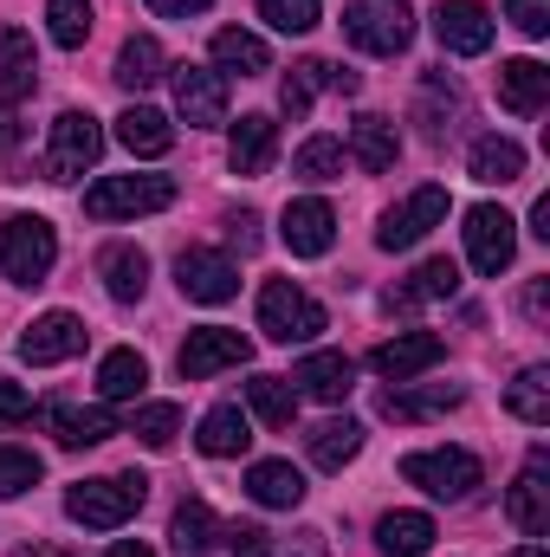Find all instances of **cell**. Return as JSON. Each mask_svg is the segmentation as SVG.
<instances>
[{
	"instance_id": "obj_25",
	"label": "cell",
	"mask_w": 550,
	"mask_h": 557,
	"mask_svg": "<svg viewBox=\"0 0 550 557\" xmlns=\"http://www.w3.org/2000/svg\"><path fill=\"white\" fill-rule=\"evenodd\" d=\"M201 454L208 460H234V454H247V441H253V421H247V409H234V403H221V409H208L201 416Z\"/></svg>"
},
{
	"instance_id": "obj_48",
	"label": "cell",
	"mask_w": 550,
	"mask_h": 557,
	"mask_svg": "<svg viewBox=\"0 0 550 557\" xmlns=\"http://www.w3.org/2000/svg\"><path fill=\"white\" fill-rule=\"evenodd\" d=\"M227 234H234V247H240V253H253V247H260V214H247V208H240V214H227Z\"/></svg>"
},
{
	"instance_id": "obj_51",
	"label": "cell",
	"mask_w": 550,
	"mask_h": 557,
	"mask_svg": "<svg viewBox=\"0 0 550 557\" xmlns=\"http://www.w3.org/2000/svg\"><path fill=\"white\" fill-rule=\"evenodd\" d=\"M278 557H330V552H324V539H317V532H304L291 552H278Z\"/></svg>"
},
{
	"instance_id": "obj_49",
	"label": "cell",
	"mask_w": 550,
	"mask_h": 557,
	"mask_svg": "<svg viewBox=\"0 0 550 557\" xmlns=\"http://www.w3.org/2000/svg\"><path fill=\"white\" fill-rule=\"evenodd\" d=\"M214 0H149V13H162V20H188V13H208Z\"/></svg>"
},
{
	"instance_id": "obj_43",
	"label": "cell",
	"mask_w": 550,
	"mask_h": 557,
	"mask_svg": "<svg viewBox=\"0 0 550 557\" xmlns=\"http://www.w3.org/2000/svg\"><path fill=\"white\" fill-rule=\"evenodd\" d=\"M39 454H26V447H0V499H20V493H33L39 486Z\"/></svg>"
},
{
	"instance_id": "obj_37",
	"label": "cell",
	"mask_w": 550,
	"mask_h": 557,
	"mask_svg": "<svg viewBox=\"0 0 550 557\" xmlns=\"http://www.w3.org/2000/svg\"><path fill=\"white\" fill-rule=\"evenodd\" d=\"M505 409H512L518 421H532V428H545V421H550V370H545V363L518 370V383L505 389Z\"/></svg>"
},
{
	"instance_id": "obj_33",
	"label": "cell",
	"mask_w": 550,
	"mask_h": 557,
	"mask_svg": "<svg viewBox=\"0 0 550 557\" xmlns=\"http://www.w3.org/2000/svg\"><path fill=\"white\" fill-rule=\"evenodd\" d=\"M162 72H168L162 46H155L149 33H130V39H124V52H117V72H111V78H117L124 91H149V85H155Z\"/></svg>"
},
{
	"instance_id": "obj_34",
	"label": "cell",
	"mask_w": 550,
	"mask_h": 557,
	"mask_svg": "<svg viewBox=\"0 0 550 557\" xmlns=\"http://www.w3.org/2000/svg\"><path fill=\"white\" fill-rule=\"evenodd\" d=\"M117 143H124L130 156H168L175 131H168V117H162V111H149V104H130V111L117 117Z\"/></svg>"
},
{
	"instance_id": "obj_38",
	"label": "cell",
	"mask_w": 550,
	"mask_h": 557,
	"mask_svg": "<svg viewBox=\"0 0 550 557\" xmlns=\"http://www.w3.org/2000/svg\"><path fill=\"white\" fill-rule=\"evenodd\" d=\"M247 403H253V416L266 421V428H291V416H298V389L285 376H253Z\"/></svg>"
},
{
	"instance_id": "obj_23",
	"label": "cell",
	"mask_w": 550,
	"mask_h": 557,
	"mask_svg": "<svg viewBox=\"0 0 550 557\" xmlns=\"http://www.w3.org/2000/svg\"><path fill=\"white\" fill-rule=\"evenodd\" d=\"M273 149H278V124L253 111V117H240V124H234L227 162H234V175H266V169H273Z\"/></svg>"
},
{
	"instance_id": "obj_22",
	"label": "cell",
	"mask_w": 550,
	"mask_h": 557,
	"mask_svg": "<svg viewBox=\"0 0 550 557\" xmlns=\"http://www.w3.org/2000/svg\"><path fill=\"white\" fill-rule=\"evenodd\" d=\"M304 447H311V460H317L324 473H343V467L363 454V421H350V416L317 421V428L304 434Z\"/></svg>"
},
{
	"instance_id": "obj_14",
	"label": "cell",
	"mask_w": 550,
	"mask_h": 557,
	"mask_svg": "<svg viewBox=\"0 0 550 557\" xmlns=\"http://www.w3.org/2000/svg\"><path fill=\"white\" fill-rule=\"evenodd\" d=\"M545 467H550V454H545V447H532L525 473H518V480H512V493H505V519H512L525 539H545V532H550V486H545Z\"/></svg>"
},
{
	"instance_id": "obj_42",
	"label": "cell",
	"mask_w": 550,
	"mask_h": 557,
	"mask_svg": "<svg viewBox=\"0 0 550 557\" xmlns=\"http://www.w3.org/2000/svg\"><path fill=\"white\" fill-rule=\"evenodd\" d=\"M317 85H324V59H304V65H291V78L278 85V104H285V117H304V111H311V98H317Z\"/></svg>"
},
{
	"instance_id": "obj_9",
	"label": "cell",
	"mask_w": 550,
	"mask_h": 557,
	"mask_svg": "<svg viewBox=\"0 0 550 557\" xmlns=\"http://www.w3.org/2000/svg\"><path fill=\"white\" fill-rule=\"evenodd\" d=\"M466 260H473V273H486V278H499L505 267H512V253H518V221L505 214V208H473L466 214Z\"/></svg>"
},
{
	"instance_id": "obj_45",
	"label": "cell",
	"mask_w": 550,
	"mask_h": 557,
	"mask_svg": "<svg viewBox=\"0 0 550 557\" xmlns=\"http://www.w3.org/2000/svg\"><path fill=\"white\" fill-rule=\"evenodd\" d=\"M221 539H227V552H234V557H273V545H266V525H253V519L221 525Z\"/></svg>"
},
{
	"instance_id": "obj_54",
	"label": "cell",
	"mask_w": 550,
	"mask_h": 557,
	"mask_svg": "<svg viewBox=\"0 0 550 557\" xmlns=\"http://www.w3.org/2000/svg\"><path fill=\"white\" fill-rule=\"evenodd\" d=\"M104 557H155V552H149V545H137V539H117Z\"/></svg>"
},
{
	"instance_id": "obj_39",
	"label": "cell",
	"mask_w": 550,
	"mask_h": 557,
	"mask_svg": "<svg viewBox=\"0 0 550 557\" xmlns=\"http://www.w3.org/2000/svg\"><path fill=\"white\" fill-rule=\"evenodd\" d=\"M46 20H52V39L65 46V52H78L85 39H91V0H46Z\"/></svg>"
},
{
	"instance_id": "obj_4",
	"label": "cell",
	"mask_w": 550,
	"mask_h": 557,
	"mask_svg": "<svg viewBox=\"0 0 550 557\" xmlns=\"http://www.w3.org/2000/svg\"><path fill=\"white\" fill-rule=\"evenodd\" d=\"M260 331L273 344H311L324 331V305L304 285H291V278H266L260 285Z\"/></svg>"
},
{
	"instance_id": "obj_17",
	"label": "cell",
	"mask_w": 550,
	"mask_h": 557,
	"mask_svg": "<svg viewBox=\"0 0 550 557\" xmlns=\"http://www.w3.org/2000/svg\"><path fill=\"white\" fill-rule=\"evenodd\" d=\"M440 357H447V344H440L434 331H402V337L376 344V357H370V363H376V376H383V383H414V376H421V370H434Z\"/></svg>"
},
{
	"instance_id": "obj_56",
	"label": "cell",
	"mask_w": 550,
	"mask_h": 557,
	"mask_svg": "<svg viewBox=\"0 0 550 557\" xmlns=\"http://www.w3.org/2000/svg\"><path fill=\"white\" fill-rule=\"evenodd\" d=\"M512 557H550V552H545V545H518Z\"/></svg>"
},
{
	"instance_id": "obj_12",
	"label": "cell",
	"mask_w": 550,
	"mask_h": 557,
	"mask_svg": "<svg viewBox=\"0 0 550 557\" xmlns=\"http://www.w3.org/2000/svg\"><path fill=\"white\" fill-rule=\"evenodd\" d=\"M85 318H72V311H46V318H33L26 324V337H20V363H33V370H46V363H65V357H78L85 350Z\"/></svg>"
},
{
	"instance_id": "obj_24",
	"label": "cell",
	"mask_w": 550,
	"mask_h": 557,
	"mask_svg": "<svg viewBox=\"0 0 550 557\" xmlns=\"http://www.w3.org/2000/svg\"><path fill=\"white\" fill-rule=\"evenodd\" d=\"M39 85V52H33V33L20 26H0V98H26Z\"/></svg>"
},
{
	"instance_id": "obj_44",
	"label": "cell",
	"mask_w": 550,
	"mask_h": 557,
	"mask_svg": "<svg viewBox=\"0 0 550 557\" xmlns=\"http://www.w3.org/2000/svg\"><path fill=\"white\" fill-rule=\"evenodd\" d=\"M260 20L273 33H311L317 26V0H260Z\"/></svg>"
},
{
	"instance_id": "obj_29",
	"label": "cell",
	"mask_w": 550,
	"mask_h": 557,
	"mask_svg": "<svg viewBox=\"0 0 550 557\" xmlns=\"http://www.w3.org/2000/svg\"><path fill=\"white\" fill-rule=\"evenodd\" d=\"M453 292H460V267H453V260H421L409 285H396L383 305H389V311H414L421 298H453Z\"/></svg>"
},
{
	"instance_id": "obj_55",
	"label": "cell",
	"mask_w": 550,
	"mask_h": 557,
	"mask_svg": "<svg viewBox=\"0 0 550 557\" xmlns=\"http://www.w3.org/2000/svg\"><path fill=\"white\" fill-rule=\"evenodd\" d=\"M13 557H65V552H59V545H20Z\"/></svg>"
},
{
	"instance_id": "obj_8",
	"label": "cell",
	"mask_w": 550,
	"mask_h": 557,
	"mask_svg": "<svg viewBox=\"0 0 550 557\" xmlns=\"http://www.w3.org/2000/svg\"><path fill=\"white\" fill-rule=\"evenodd\" d=\"M440 221H447V188H440V182H427V188H414L402 208H389V214H383L376 247H383V253H409V247H421Z\"/></svg>"
},
{
	"instance_id": "obj_6",
	"label": "cell",
	"mask_w": 550,
	"mask_h": 557,
	"mask_svg": "<svg viewBox=\"0 0 550 557\" xmlns=\"http://www.w3.org/2000/svg\"><path fill=\"white\" fill-rule=\"evenodd\" d=\"M175 201L168 175H104L98 188H85V214L91 221H130V214H162Z\"/></svg>"
},
{
	"instance_id": "obj_28",
	"label": "cell",
	"mask_w": 550,
	"mask_h": 557,
	"mask_svg": "<svg viewBox=\"0 0 550 557\" xmlns=\"http://www.w3.org/2000/svg\"><path fill=\"white\" fill-rule=\"evenodd\" d=\"M466 169H473V182L505 188V182H518V175H525V149H518L512 137H479V143H473V156H466Z\"/></svg>"
},
{
	"instance_id": "obj_10",
	"label": "cell",
	"mask_w": 550,
	"mask_h": 557,
	"mask_svg": "<svg viewBox=\"0 0 550 557\" xmlns=\"http://www.w3.org/2000/svg\"><path fill=\"white\" fill-rule=\"evenodd\" d=\"M253 357V344L240 337V331H227V324H201V331H188V344H182V376L188 383H208V376H221V370H240Z\"/></svg>"
},
{
	"instance_id": "obj_26",
	"label": "cell",
	"mask_w": 550,
	"mask_h": 557,
	"mask_svg": "<svg viewBox=\"0 0 550 557\" xmlns=\"http://www.w3.org/2000/svg\"><path fill=\"white\" fill-rule=\"evenodd\" d=\"M247 493H253L260 506H273V512H291V506L304 499V473H298L291 460H253V467H247Z\"/></svg>"
},
{
	"instance_id": "obj_13",
	"label": "cell",
	"mask_w": 550,
	"mask_h": 557,
	"mask_svg": "<svg viewBox=\"0 0 550 557\" xmlns=\"http://www.w3.org/2000/svg\"><path fill=\"white\" fill-rule=\"evenodd\" d=\"M175 111H182L195 131L227 124V78L208 72V65H175Z\"/></svg>"
},
{
	"instance_id": "obj_16",
	"label": "cell",
	"mask_w": 550,
	"mask_h": 557,
	"mask_svg": "<svg viewBox=\"0 0 550 557\" xmlns=\"http://www.w3.org/2000/svg\"><path fill=\"white\" fill-rule=\"evenodd\" d=\"M278 240H285L298 260L330 253V240H337V214H330V201H317V195L291 201V208H285V221H278Z\"/></svg>"
},
{
	"instance_id": "obj_1",
	"label": "cell",
	"mask_w": 550,
	"mask_h": 557,
	"mask_svg": "<svg viewBox=\"0 0 550 557\" xmlns=\"http://www.w3.org/2000/svg\"><path fill=\"white\" fill-rule=\"evenodd\" d=\"M142 493H149V480H142V473H104V480H78V486L65 493V512H72L85 532H117V525H130V519H137Z\"/></svg>"
},
{
	"instance_id": "obj_21",
	"label": "cell",
	"mask_w": 550,
	"mask_h": 557,
	"mask_svg": "<svg viewBox=\"0 0 550 557\" xmlns=\"http://www.w3.org/2000/svg\"><path fill=\"white\" fill-rule=\"evenodd\" d=\"M396 156H402V137H396V124H389V117L363 111V117L350 124V162H357V169L383 175V169H396Z\"/></svg>"
},
{
	"instance_id": "obj_3",
	"label": "cell",
	"mask_w": 550,
	"mask_h": 557,
	"mask_svg": "<svg viewBox=\"0 0 550 557\" xmlns=\"http://www.w3.org/2000/svg\"><path fill=\"white\" fill-rule=\"evenodd\" d=\"M52 260H59L52 221H39V214H7L0 221V273L13 278V285H39V278L52 273Z\"/></svg>"
},
{
	"instance_id": "obj_19",
	"label": "cell",
	"mask_w": 550,
	"mask_h": 557,
	"mask_svg": "<svg viewBox=\"0 0 550 557\" xmlns=\"http://www.w3.org/2000/svg\"><path fill=\"white\" fill-rule=\"evenodd\" d=\"M499 104L518 111V117H538L550 104V72L538 59H505L499 65Z\"/></svg>"
},
{
	"instance_id": "obj_15",
	"label": "cell",
	"mask_w": 550,
	"mask_h": 557,
	"mask_svg": "<svg viewBox=\"0 0 550 557\" xmlns=\"http://www.w3.org/2000/svg\"><path fill=\"white\" fill-rule=\"evenodd\" d=\"M434 39L447 52H460V59H479L492 46V13L479 0H440L434 7Z\"/></svg>"
},
{
	"instance_id": "obj_41",
	"label": "cell",
	"mask_w": 550,
	"mask_h": 557,
	"mask_svg": "<svg viewBox=\"0 0 550 557\" xmlns=\"http://www.w3.org/2000/svg\"><path fill=\"white\" fill-rule=\"evenodd\" d=\"M291 175H304V182H330V175H343V143L337 137H311L298 156H291Z\"/></svg>"
},
{
	"instance_id": "obj_30",
	"label": "cell",
	"mask_w": 550,
	"mask_h": 557,
	"mask_svg": "<svg viewBox=\"0 0 550 557\" xmlns=\"http://www.w3.org/2000/svg\"><path fill=\"white\" fill-rule=\"evenodd\" d=\"M434 545V519L427 512H383L376 519V552L383 557H421Z\"/></svg>"
},
{
	"instance_id": "obj_32",
	"label": "cell",
	"mask_w": 550,
	"mask_h": 557,
	"mask_svg": "<svg viewBox=\"0 0 550 557\" xmlns=\"http://www.w3.org/2000/svg\"><path fill=\"white\" fill-rule=\"evenodd\" d=\"M98 273H104V292H111L117 305H137L142 285H149V260H142V247H104Z\"/></svg>"
},
{
	"instance_id": "obj_20",
	"label": "cell",
	"mask_w": 550,
	"mask_h": 557,
	"mask_svg": "<svg viewBox=\"0 0 550 557\" xmlns=\"http://www.w3.org/2000/svg\"><path fill=\"white\" fill-rule=\"evenodd\" d=\"M291 383H298L304 396H317V403H343V396L357 389V363H350L343 350H311Z\"/></svg>"
},
{
	"instance_id": "obj_35",
	"label": "cell",
	"mask_w": 550,
	"mask_h": 557,
	"mask_svg": "<svg viewBox=\"0 0 550 557\" xmlns=\"http://www.w3.org/2000/svg\"><path fill=\"white\" fill-rule=\"evenodd\" d=\"M214 532H221V525H214V506H208V499H182L175 519H168V545L182 557H201L214 545Z\"/></svg>"
},
{
	"instance_id": "obj_40",
	"label": "cell",
	"mask_w": 550,
	"mask_h": 557,
	"mask_svg": "<svg viewBox=\"0 0 550 557\" xmlns=\"http://www.w3.org/2000/svg\"><path fill=\"white\" fill-rule=\"evenodd\" d=\"M130 434H137L149 454H162V447H175V434H182V409H175V403H149V409H137Z\"/></svg>"
},
{
	"instance_id": "obj_50",
	"label": "cell",
	"mask_w": 550,
	"mask_h": 557,
	"mask_svg": "<svg viewBox=\"0 0 550 557\" xmlns=\"http://www.w3.org/2000/svg\"><path fill=\"white\" fill-rule=\"evenodd\" d=\"M545 311H550V278H532V292H525V318L545 324Z\"/></svg>"
},
{
	"instance_id": "obj_27",
	"label": "cell",
	"mask_w": 550,
	"mask_h": 557,
	"mask_svg": "<svg viewBox=\"0 0 550 557\" xmlns=\"http://www.w3.org/2000/svg\"><path fill=\"white\" fill-rule=\"evenodd\" d=\"M266 65H273V52H266L260 33H240V26L214 33V72H221V78H253V72H266Z\"/></svg>"
},
{
	"instance_id": "obj_46",
	"label": "cell",
	"mask_w": 550,
	"mask_h": 557,
	"mask_svg": "<svg viewBox=\"0 0 550 557\" xmlns=\"http://www.w3.org/2000/svg\"><path fill=\"white\" fill-rule=\"evenodd\" d=\"M505 13H512V26L525 39H545L550 33V0H505Z\"/></svg>"
},
{
	"instance_id": "obj_36",
	"label": "cell",
	"mask_w": 550,
	"mask_h": 557,
	"mask_svg": "<svg viewBox=\"0 0 550 557\" xmlns=\"http://www.w3.org/2000/svg\"><path fill=\"white\" fill-rule=\"evenodd\" d=\"M142 383H149V363H142L137 350H111L98 363V396L104 403H130V396H142Z\"/></svg>"
},
{
	"instance_id": "obj_2",
	"label": "cell",
	"mask_w": 550,
	"mask_h": 557,
	"mask_svg": "<svg viewBox=\"0 0 550 557\" xmlns=\"http://www.w3.org/2000/svg\"><path fill=\"white\" fill-rule=\"evenodd\" d=\"M402 480L421 486L427 499L460 506V499H473V493L486 486V467H479V454H466V447H421V454L402 460Z\"/></svg>"
},
{
	"instance_id": "obj_11",
	"label": "cell",
	"mask_w": 550,
	"mask_h": 557,
	"mask_svg": "<svg viewBox=\"0 0 550 557\" xmlns=\"http://www.w3.org/2000/svg\"><path fill=\"white\" fill-rule=\"evenodd\" d=\"M175 285H182V298H195V305H227V298L240 292V267H234L227 253H214V247H188V253L175 260Z\"/></svg>"
},
{
	"instance_id": "obj_18",
	"label": "cell",
	"mask_w": 550,
	"mask_h": 557,
	"mask_svg": "<svg viewBox=\"0 0 550 557\" xmlns=\"http://www.w3.org/2000/svg\"><path fill=\"white\" fill-rule=\"evenodd\" d=\"M39 421L52 428V441L59 447H98V441H111L117 434V416L98 403V409H72V403H46Z\"/></svg>"
},
{
	"instance_id": "obj_7",
	"label": "cell",
	"mask_w": 550,
	"mask_h": 557,
	"mask_svg": "<svg viewBox=\"0 0 550 557\" xmlns=\"http://www.w3.org/2000/svg\"><path fill=\"white\" fill-rule=\"evenodd\" d=\"M98 156H104V131H98L91 111H59L52 117V137H46V175L52 182H72V175L98 169Z\"/></svg>"
},
{
	"instance_id": "obj_5",
	"label": "cell",
	"mask_w": 550,
	"mask_h": 557,
	"mask_svg": "<svg viewBox=\"0 0 550 557\" xmlns=\"http://www.w3.org/2000/svg\"><path fill=\"white\" fill-rule=\"evenodd\" d=\"M343 33H350V46H363L376 59H396L414 39V7L409 0H350L343 7Z\"/></svg>"
},
{
	"instance_id": "obj_47",
	"label": "cell",
	"mask_w": 550,
	"mask_h": 557,
	"mask_svg": "<svg viewBox=\"0 0 550 557\" xmlns=\"http://www.w3.org/2000/svg\"><path fill=\"white\" fill-rule=\"evenodd\" d=\"M33 416V396L20 389V383H0V428H13V421Z\"/></svg>"
},
{
	"instance_id": "obj_52",
	"label": "cell",
	"mask_w": 550,
	"mask_h": 557,
	"mask_svg": "<svg viewBox=\"0 0 550 557\" xmlns=\"http://www.w3.org/2000/svg\"><path fill=\"white\" fill-rule=\"evenodd\" d=\"M20 143V117H13V104H0V149H13Z\"/></svg>"
},
{
	"instance_id": "obj_31",
	"label": "cell",
	"mask_w": 550,
	"mask_h": 557,
	"mask_svg": "<svg viewBox=\"0 0 550 557\" xmlns=\"http://www.w3.org/2000/svg\"><path fill=\"white\" fill-rule=\"evenodd\" d=\"M389 421H427V416H447V409H460V389H447V383H434V389H383V403H376Z\"/></svg>"
},
{
	"instance_id": "obj_53",
	"label": "cell",
	"mask_w": 550,
	"mask_h": 557,
	"mask_svg": "<svg viewBox=\"0 0 550 557\" xmlns=\"http://www.w3.org/2000/svg\"><path fill=\"white\" fill-rule=\"evenodd\" d=\"M532 234L550 240V195H538V208H532Z\"/></svg>"
}]
</instances>
